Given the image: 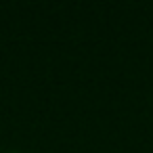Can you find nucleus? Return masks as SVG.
Segmentation results:
<instances>
[{"label": "nucleus", "mask_w": 153, "mask_h": 153, "mask_svg": "<svg viewBox=\"0 0 153 153\" xmlns=\"http://www.w3.org/2000/svg\"><path fill=\"white\" fill-rule=\"evenodd\" d=\"M11 153H15V151H11Z\"/></svg>", "instance_id": "1"}]
</instances>
